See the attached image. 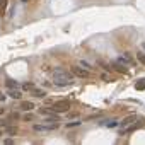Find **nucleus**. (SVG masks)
Wrapping results in <instances>:
<instances>
[{
    "mask_svg": "<svg viewBox=\"0 0 145 145\" xmlns=\"http://www.w3.org/2000/svg\"><path fill=\"white\" fill-rule=\"evenodd\" d=\"M80 125H82V123L79 121V119H75V121H70V123H67L65 126H67V128H75V126H80Z\"/></svg>",
    "mask_w": 145,
    "mask_h": 145,
    "instance_id": "14",
    "label": "nucleus"
},
{
    "mask_svg": "<svg viewBox=\"0 0 145 145\" xmlns=\"http://www.w3.org/2000/svg\"><path fill=\"white\" fill-rule=\"evenodd\" d=\"M118 61H121L123 65H126V67H133V58L130 56V53H123V55H119Z\"/></svg>",
    "mask_w": 145,
    "mask_h": 145,
    "instance_id": "5",
    "label": "nucleus"
},
{
    "mask_svg": "<svg viewBox=\"0 0 145 145\" xmlns=\"http://www.w3.org/2000/svg\"><path fill=\"white\" fill-rule=\"evenodd\" d=\"M58 128V121H48L46 125H34L32 130L34 132H51V130H56Z\"/></svg>",
    "mask_w": 145,
    "mask_h": 145,
    "instance_id": "3",
    "label": "nucleus"
},
{
    "mask_svg": "<svg viewBox=\"0 0 145 145\" xmlns=\"http://www.w3.org/2000/svg\"><path fill=\"white\" fill-rule=\"evenodd\" d=\"M0 101H5V96H3L2 92H0Z\"/></svg>",
    "mask_w": 145,
    "mask_h": 145,
    "instance_id": "22",
    "label": "nucleus"
},
{
    "mask_svg": "<svg viewBox=\"0 0 145 145\" xmlns=\"http://www.w3.org/2000/svg\"><path fill=\"white\" fill-rule=\"evenodd\" d=\"M51 109L55 111V113H67L68 109H70V101H56V103H53Z\"/></svg>",
    "mask_w": 145,
    "mask_h": 145,
    "instance_id": "2",
    "label": "nucleus"
},
{
    "mask_svg": "<svg viewBox=\"0 0 145 145\" xmlns=\"http://www.w3.org/2000/svg\"><path fill=\"white\" fill-rule=\"evenodd\" d=\"M24 119H26V121H31V119H32V114H24Z\"/></svg>",
    "mask_w": 145,
    "mask_h": 145,
    "instance_id": "20",
    "label": "nucleus"
},
{
    "mask_svg": "<svg viewBox=\"0 0 145 145\" xmlns=\"http://www.w3.org/2000/svg\"><path fill=\"white\" fill-rule=\"evenodd\" d=\"M135 119H137V116H135V114H130V116H126V118L123 119V121H119V126H121V128H125V126L132 125V123L135 121Z\"/></svg>",
    "mask_w": 145,
    "mask_h": 145,
    "instance_id": "6",
    "label": "nucleus"
},
{
    "mask_svg": "<svg viewBox=\"0 0 145 145\" xmlns=\"http://www.w3.org/2000/svg\"><path fill=\"white\" fill-rule=\"evenodd\" d=\"M72 74H74L75 77H79V79H89L90 77V72L87 70V68H80V67H74L72 68Z\"/></svg>",
    "mask_w": 145,
    "mask_h": 145,
    "instance_id": "4",
    "label": "nucleus"
},
{
    "mask_svg": "<svg viewBox=\"0 0 145 145\" xmlns=\"http://www.w3.org/2000/svg\"><path fill=\"white\" fill-rule=\"evenodd\" d=\"M21 109H24V111L34 109V103H31V101H22V103H21Z\"/></svg>",
    "mask_w": 145,
    "mask_h": 145,
    "instance_id": "8",
    "label": "nucleus"
},
{
    "mask_svg": "<svg viewBox=\"0 0 145 145\" xmlns=\"http://www.w3.org/2000/svg\"><path fill=\"white\" fill-rule=\"evenodd\" d=\"M101 125H103V126H108V128H114V126H118L119 123L116 121V119H109V121H103Z\"/></svg>",
    "mask_w": 145,
    "mask_h": 145,
    "instance_id": "10",
    "label": "nucleus"
},
{
    "mask_svg": "<svg viewBox=\"0 0 145 145\" xmlns=\"http://www.w3.org/2000/svg\"><path fill=\"white\" fill-rule=\"evenodd\" d=\"M0 135H2V130H0Z\"/></svg>",
    "mask_w": 145,
    "mask_h": 145,
    "instance_id": "26",
    "label": "nucleus"
},
{
    "mask_svg": "<svg viewBox=\"0 0 145 145\" xmlns=\"http://www.w3.org/2000/svg\"><path fill=\"white\" fill-rule=\"evenodd\" d=\"M9 96L12 97V99H21V97H22V92L17 90V89H9Z\"/></svg>",
    "mask_w": 145,
    "mask_h": 145,
    "instance_id": "9",
    "label": "nucleus"
},
{
    "mask_svg": "<svg viewBox=\"0 0 145 145\" xmlns=\"http://www.w3.org/2000/svg\"><path fill=\"white\" fill-rule=\"evenodd\" d=\"M51 77L56 85H70L74 82V74L67 72L65 68H55L51 72Z\"/></svg>",
    "mask_w": 145,
    "mask_h": 145,
    "instance_id": "1",
    "label": "nucleus"
},
{
    "mask_svg": "<svg viewBox=\"0 0 145 145\" xmlns=\"http://www.w3.org/2000/svg\"><path fill=\"white\" fill-rule=\"evenodd\" d=\"M79 65H80V67H85L87 70H89V68H92V65H89V63H87V61H84V60L79 61Z\"/></svg>",
    "mask_w": 145,
    "mask_h": 145,
    "instance_id": "19",
    "label": "nucleus"
},
{
    "mask_svg": "<svg viewBox=\"0 0 145 145\" xmlns=\"http://www.w3.org/2000/svg\"><path fill=\"white\" fill-rule=\"evenodd\" d=\"M21 2H24V3H26V2H29V0H21Z\"/></svg>",
    "mask_w": 145,
    "mask_h": 145,
    "instance_id": "24",
    "label": "nucleus"
},
{
    "mask_svg": "<svg viewBox=\"0 0 145 145\" xmlns=\"http://www.w3.org/2000/svg\"><path fill=\"white\" fill-rule=\"evenodd\" d=\"M5 85H7V89H16V87H17V84H16L14 80H10V79L5 82Z\"/></svg>",
    "mask_w": 145,
    "mask_h": 145,
    "instance_id": "16",
    "label": "nucleus"
},
{
    "mask_svg": "<svg viewBox=\"0 0 145 145\" xmlns=\"http://www.w3.org/2000/svg\"><path fill=\"white\" fill-rule=\"evenodd\" d=\"M142 50H143V51H145V43H142Z\"/></svg>",
    "mask_w": 145,
    "mask_h": 145,
    "instance_id": "23",
    "label": "nucleus"
},
{
    "mask_svg": "<svg viewBox=\"0 0 145 145\" xmlns=\"http://www.w3.org/2000/svg\"><path fill=\"white\" fill-rule=\"evenodd\" d=\"M137 58H138V61L142 65H145V53H137Z\"/></svg>",
    "mask_w": 145,
    "mask_h": 145,
    "instance_id": "17",
    "label": "nucleus"
},
{
    "mask_svg": "<svg viewBox=\"0 0 145 145\" xmlns=\"http://www.w3.org/2000/svg\"><path fill=\"white\" fill-rule=\"evenodd\" d=\"M32 96H36V97H39V99H43V97L46 96V92L43 89H34L32 90Z\"/></svg>",
    "mask_w": 145,
    "mask_h": 145,
    "instance_id": "11",
    "label": "nucleus"
},
{
    "mask_svg": "<svg viewBox=\"0 0 145 145\" xmlns=\"http://www.w3.org/2000/svg\"><path fill=\"white\" fill-rule=\"evenodd\" d=\"M135 89L137 90H145V80H138L135 84Z\"/></svg>",
    "mask_w": 145,
    "mask_h": 145,
    "instance_id": "15",
    "label": "nucleus"
},
{
    "mask_svg": "<svg viewBox=\"0 0 145 145\" xmlns=\"http://www.w3.org/2000/svg\"><path fill=\"white\" fill-rule=\"evenodd\" d=\"M3 143H7V145H9V143H14V140H12V138H7V140H5Z\"/></svg>",
    "mask_w": 145,
    "mask_h": 145,
    "instance_id": "21",
    "label": "nucleus"
},
{
    "mask_svg": "<svg viewBox=\"0 0 145 145\" xmlns=\"http://www.w3.org/2000/svg\"><path fill=\"white\" fill-rule=\"evenodd\" d=\"M0 125H2V121H0Z\"/></svg>",
    "mask_w": 145,
    "mask_h": 145,
    "instance_id": "27",
    "label": "nucleus"
},
{
    "mask_svg": "<svg viewBox=\"0 0 145 145\" xmlns=\"http://www.w3.org/2000/svg\"><path fill=\"white\" fill-rule=\"evenodd\" d=\"M22 89H24V90H31V92H32L36 87H34V84H32V82H26V84L22 85Z\"/></svg>",
    "mask_w": 145,
    "mask_h": 145,
    "instance_id": "13",
    "label": "nucleus"
},
{
    "mask_svg": "<svg viewBox=\"0 0 145 145\" xmlns=\"http://www.w3.org/2000/svg\"><path fill=\"white\" fill-rule=\"evenodd\" d=\"M5 9H7V0H0V16L5 14Z\"/></svg>",
    "mask_w": 145,
    "mask_h": 145,
    "instance_id": "12",
    "label": "nucleus"
},
{
    "mask_svg": "<svg viewBox=\"0 0 145 145\" xmlns=\"http://www.w3.org/2000/svg\"><path fill=\"white\" fill-rule=\"evenodd\" d=\"M113 67H114V70L121 72V74H126V72H128V70H126V65H123L121 61H118V60L113 61Z\"/></svg>",
    "mask_w": 145,
    "mask_h": 145,
    "instance_id": "7",
    "label": "nucleus"
},
{
    "mask_svg": "<svg viewBox=\"0 0 145 145\" xmlns=\"http://www.w3.org/2000/svg\"><path fill=\"white\" fill-rule=\"evenodd\" d=\"M2 113H3V109H2V108H0V114H2Z\"/></svg>",
    "mask_w": 145,
    "mask_h": 145,
    "instance_id": "25",
    "label": "nucleus"
},
{
    "mask_svg": "<svg viewBox=\"0 0 145 145\" xmlns=\"http://www.w3.org/2000/svg\"><path fill=\"white\" fill-rule=\"evenodd\" d=\"M7 132H9V135H16V133H17V128H16V126H9V128H7Z\"/></svg>",
    "mask_w": 145,
    "mask_h": 145,
    "instance_id": "18",
    "label": "nucleus"
}]
</instances>
